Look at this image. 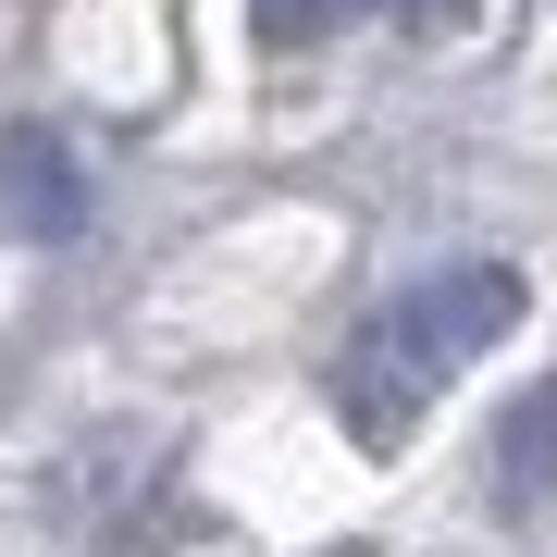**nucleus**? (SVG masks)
Segmentation results:
<instances>
[{
  "label": "nucleus",
  "mask_w": 557,
  "mask_h": 557,
  "mask_svg": "<svg viewBox=\"0 0 557 557\" xmlns=\"http://www.w3.org/2000/svg\"><path fill=\"white\" fill-rule=\"evenodd\" d=\"M508 322H520V273H508V260H471V273H434V285H409V298H384L372 322H359V347L335 359L347 434L359 446H397L409 421L508 335Z\"/></svg>",
  "instance_id": "1"
},
{
  "label": "nucleus",
  "mask_w": 557,
  "mask_h": 557,
  "mask_svg": "<svg viewBox=\"0 0 557 557\" xmlns=\"http://www.w3.org/2000/svg\"><path fill=\"white\" fill-rule=\"evenodd\" d=\"M75 223H87V174L38 137V124H13V137H0V236L50 248V236H75Z\"/></svg>",
  "instance_id": "2"
},
{
  "label": "nucleus",
  "mask_w": 557,
  "mask_h": 557,
  "mask_svg": "<svg viewBox=\"0 0 557 557\" xmlns=\"http://www.w3.org/2000/svg\"><path fill=\"white\" fill-rule=\"evenodd\" d=\"M458 0H248V25L273 50H310V38H347V25H446Z\"/></svg>",
  "instance_id": "3"
},
{
  "label": "nucleus",
  "mask_w": 557,
  "mask_h": 557,
  "mask_svg": "<svg viewBox=\"0 0 557 557\" xmlns=\"http://www.w3.org/2000/svg\"><path fill=\"white\" fill-rule=\"evenodd\" d=\"M533 483H557V384H533V397L496 421V496L533 508Z\"/></svg>",
  "instance_id": "4"
}]
</instances>
